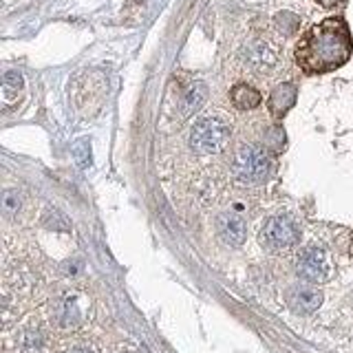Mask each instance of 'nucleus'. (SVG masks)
<instances>
[{
	"label": "nucleus",
	"instance_id": "2eb2a0df",
	"mask_svg": "<svg viewBox=\"0 0 353 353\" xmlns=\"http://www.w3.org/2000/svg\"><path fill=\"white\" fill-rule=\"evenodd\" d=\"M314 3H318L323 9H336L345 3V0H314Z\"/></svg>",
	"mask_w": 353,
	"mask_h": 353
},
{
	"label": "nucleus",
	"instance_id": "f257e3e1",
	"mask_svg": "<svg viewBox=\"0 0 353 353\" xmlns=\"http://www.w3.org/2000/svg\"><path fill=\"white\" fill-rule=\"evenodd\" d=\"M353 53V36L342 16L309 27L294 47V60L307 75H323L345 66Z\"/></svg>",
	"mask_w": 353,
	"mask_h": 353
},
{
	"label": "nucleus",
	"instance_id": "ddd939ff",
	"mask_svg": "<svg viewBox=\"0 0 353 353\" xmlns=\"http://www.w3.org/2000/svg\"><path fill=\"white\" fill-rule=\"evenodd\" d=\"M265 146L279 152V150L285 146V132H283V128L274 126V128L270 130V135H268V141H265Z\"/></svg>",
	"mask_w": 353,
	"mask_h": 353
},
{
	"label": "nucleus",
	"instance_id": "1a4fd4ad",
	"mask_svg": "<svg viewBox=\"0 0 353 353\" xmlns=\"http://www.w3.org/2000/svg\"><path fill=\"white\" fill-rule=\"evenodd\" d=\"M296 97H298L296 84L283 82V84L276 86L274 91L270 93V99H268V108H270L272 117H276V119L285 117L292 110V106L296 104Z\"/></svg>",
	"mask_w": 353,
	"mask_h": 353
},
{
	"label": "nucleus",
	"instance_id": "9d476101",
	"mask_svg": "<svg viewBox=\"0 0 353 353\" xmlns=\"http://www.w3.org/2000/svg\"><path fill=\"white\" fill-rule=\"evenodd\" d=\"M230 102L234 104V108H239V110H252L263 102V95H261L259 88H254L252 84L241 82L236 86H232Z\"/></svg>",
	"mask_w": 353,
	"mask_h": 353
},
{
	"label": "nucleus",
	"instance_id": "dca6fc26",
	"mask_svg": "<svg viewBox=\"0 0 353 353\" xmlns=\"http://www.w3.org/2000/svg\"><path fill=\"white\" fill-rule=\"evenodd\" d=\"M64 353H91L86 347H73V349H69V351H64Z\"/></svg>",
	"mask_w": 353,
	"mask_h": 353
},
{
	"label": "nucleus",
	"instance_id": "f03ea898",
	"mask_svg": "<svg viewBox=\"0 0 353 353\" xmlns=\"http://www.w3.org/2000/svg\"><path fill=\"white\" fill-rule=\"evenodd\" d=\"M232 137V126L223 115H203L190 128V148L196 154H216L225 150Z\"/></svg>",
	"mask_w": 353,
	"mask_h": 353
},
{
	"label": "nucleus",
	"instance_id": "39448f33",
	"mask_svg": "<svg viewBox=\"0 0 353 353\" xmlns=\"http://www.w3.org/2000/svg\"><path fill=\"white\" fill-rule=\"evenodd\" d=\"M259 241L263 248H268L272 252H285L294 245H298L301 241V228L292 216H270L265 221V225L259 234Z\"/></svg>",
	"mask_w": 353,
	"mask_h": 353
},
{
	"label": "nucleus",
	"instance_id": "6e6552de",
	"mask_svg": "<svg viewBox=\"0 0 353 353\" xmlns=\"http://www.w3.org/2000/svg\"><path fill=\"white\" fill-rule=\"evenodd\" d=\"M216 234L230 248H241L248 239V223L236 212H223L216 216Z\"/></svg>",
	"mask_w": 353,
	"mask_h": 353
},
{
	"label": "nucleus",
	"instance_id": "4468645a",
	"mask_svg": "<svg viewBox=\"0 0 353 353\" xmlns=\"http://www.w3.org/2000/svg\"><path fill=\"white\" fill-rule=\"evenodd\" d=\"M5 86H7V88H20V86H22V77H20V73H16V71L5 73Z\"/></svg>",
	"mask_w": 353,
	"mask_h": 353
},
{
	"label": "nucleus",
	"instance_id": "7ed1b4c3",
	"mask_svg": "<svg viewBox=\"0 0 353 353\" xmlns=\"http://www.w3.org/2000/svg\"><path fill=\"white\" fill-rule=\"evenodd\" d=\"M272 170V161L268 150L254 143H241L232 157V174L243 185H261L268 181Z\"/></svg>",
	"mask_w": 353,
	"mask_h": 353
},
{
	"label": "nucleus",
	"instance_id": "0eeeda50",
	"mask_svg": "<svg viewBox=\"0 0 353 353\" xmlns=\"http://www.w3.org/2000/svg\"><path fill=\"white\" fill-rule=\"evenodd\" d=\"M285 303L294 314H314L323 305V292L312 283L292 285L285 294Z\"/></svg>",
	"mask_w": 353,
	"mask_h": 353
},
{
	"label": "nucleus",
	"instance_id": "423d86ee",
	"mask_svg": "<svg viewBox=\"0 0 353 353\" xmlns=\"http://www.w3.org/2000/svg\"><path fill=\"white\" fill-rule=\"evenodd\" d=\"M296 274L301 276L305 283H312V285L329 281V276H331L329 254L318 245H309L301 250L296 256Z\"/></svg>",
	"mask_w": 353,
	"mask_h": 353
},
{
	"label": "nucleus",
	"instance_id": "9b49d317",
	"mask_svg": "<svg viewBox=\"0 0 353 353\" xmlns=\"http://www.w3.org/2000/svg\"><path fill=\"white\" fill-rule=\"evenodd\" d=\"M205 95H208L205 84H201V82H194L190 88H188V93L183 95V102H181V106H183V115L194 113V110L203 104Z\"/></svg>",
	"mask_w": 353,
	"mask_h": 353
},
{
	"label": "nucleus",
	"instance_id": "20e7f679",
	"mask_svg": "<svg viewBox=\"0 0 353 353\" xmlns=\"http://www.w3.org/2000/svg\"><path fill=\"white\" fill-rule=\"evenodd\" d=\"M243 64L245 69L259 77L265 75H274L276 69L281 66L283 62V53L279 42L272 40V38H254L250 40L245 47H243Z\"/></svg>",
	"mask_w": 353,
	"mask_h": 353
},
{
	"label": "nucleus",
	"instance_id": "f8f14e48",
	"mask_svg": "<svg viewBox=\"0 0 353 353\" xmlns=\"http://www.w3.org/2000/svg\"><path fill=\"white\" fill-rule=\"evenodd\" d=\"M276 25H279L285 36H292V33H296L298 25H301V20H298V16L290 14V11H283V14L276 16Z\"/></svg>",
	"mask_w": 353,
	"mask_h": 353
}]
</instances>
